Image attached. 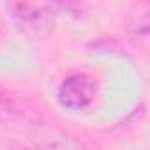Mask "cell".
I'll return each instance as SVG.
<instances>
[{
    "label": "cell",
    "mask_w": 150,
    "mask_h": 150,
    "mask_svg": "<svg viewBox=\"0 0 150 150\" xmlns=\"http://www.w3.org/2000/svg\"><path fill=\"white\" fill-rule=\"evenodd\" d=\"M0 120L28 131L42 118L27 97L18 92H0Z\"/></svg>",
    "instance_id": "6da1fadb"
},
{
    "label": "cell",
    "mask_w": 150,
    "mask_h": 150,
    "mask_svg": "<svg viewBox=\"0 0 150 150\" xmlns=\"http://www.w3.org/2000/svg\"><path fill=\"white\" fill-rule=\"evenodd\" d=\"M11 14H13L16 27L27 34L42 35L53 28L51 16L44 9L37 7L35 4L28 2V0H13L11 2Z\"/></svg>",
    "instance_id": "7a4b0ae2"
},
{
    "label": "cell",
    "mask_w": 150,
    "mask_h": 150,
    "mask_svg": "<svg viewBox=\"0 0 150 150\" xmlns=\"http://www.w3.org/2000/svg\"><path fill=\"white\" fill-rule=\"evenodd\" d=\"M148 0H136V6L127 16V35L141 50L148 44Z\"/></svg>",
    "instance_id": "277c9868"
},
{
    "label": "cell",
    "mask_w": 150,
    "mask_h": 150,
    "mask_svg": "<svg viewBox=\"0 0 150 150\" xmlns=\"http://www.w3.org/2000/svg\"><path fill=\"white\" fill-rule=\"evenodd\" d=\"M50 4L72 16H80L83 11V0H50Z\"/></svg>",
    "instance_id": "5b68a950"
},
{
    "label": "cell",
    "mask_w": 150,
    "mask_h": 150,
    "mask_svg": "<svg viewBox=\"0 0 150 150\" xmlns=\"http://www.w3.org/2000/svg\"><path fill=\"white\" fill-rule=\"evenodd\" d=\"M58 103L67 110H83L92 104L96 97L94 83L83 74H72L58 87Z\"/></svg>",
    "instance_id": "3957f363"
}]
</instances>
